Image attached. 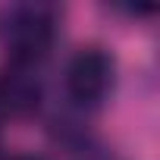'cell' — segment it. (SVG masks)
<instances>
[{
    "instance_id": "5b68a950",
    "label": "cell",
    "mask_w": 160,
    "mask_h": 160,
    "mask_svg": "<svg viewBox=\"0 0 160 160\" xmlns=\"http://www.w3.org/2000/svg\"><path fill=\"white\" fill-rule=\"evenodd\" d=\"M3 116H7V107H3V101H0V122H3Z\"/></svg>"
},
{
    "instance_id": "6da1fadb",
    "label": "cell",
    "mask_w": 160,
    "mask_h": 160,
    "mask_svg": "<svg viewBox=\"0 0 160 160\" xmlns=\"http://www.w3.org/2000/svg\"><path fill=\"white\" fill-rule=\"evenodd\" d=\"M53 25H57V13L53 7H19L10 19V44L16 53L19 66H32L35 60L44 57V50L53 41Z\"/></svg>"
},
{
    "instance_id": "7a4b0ae2",
    "label": "cell",
    "mask_w": 160,
    "mask_h": 160,
    "mask_svg": "<svg viewBox=\"0 0 160 160\" xmlns=\"http://www.w3.org/2000/svg\"><path fill=\"white\" fill-rule=\"evenodd\" d=\"M113 85V60L101 47H82L69 69H66V88L78 104H98Z\"/></svg>"
},
{
    "instance_id": "3957f363",
    "label": "cell",
    "mask_w": 160,
    "mask_h": 160,
    "mask_svg": "<svg viewBox=\"0 0 160 160\" xmlns=\"http://www.w3.org/2000/svg\"><path fill=\"white\" fill-rule=\"evenodd\" d=\"M0 101H3L7 113H32L41 101V85L38 78L28 75L25 69L10 72L7 78H0Z\"/></svg>"
},
{
    "instance_id": "277c9868",
    "label": "cell",
    "mask_w": 160,
    "mask_h": 160,
    "mask_svg": "<svg viewBox=\"0 0 160 160\" xmlns=\"http://www.w3.org/2000/svg\"><path fill=\"white\" fill-rule=\"evenodd\" d=\"M13 160H38V157H28V154H19V157H13Z\"/></svg>"
}]
</instances>
